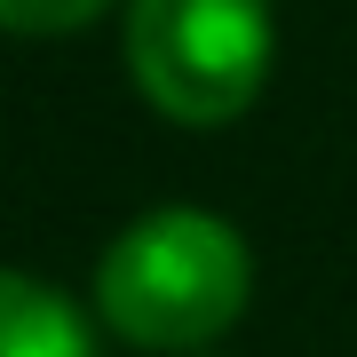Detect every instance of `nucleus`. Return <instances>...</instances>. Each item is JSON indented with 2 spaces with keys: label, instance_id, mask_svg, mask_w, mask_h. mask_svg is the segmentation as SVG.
Here are the masks:
<instances>
[{
  "label": "nucleus",
  "instance_id": "obj_1",
  "mask_svg": "<svg viewBox=\"0 0 357 357\" xmlns=\"http://www.w3.org/2000/svg\"><path fill=\"white\" fill-rule=\"evenodd\" d=\"M255 302V246L206 206H151L96 255V318L143 357H199Z\"/></svg>",
  "mask_w": 357,
  "mask_h": 357
},
{
  "label": "nucleus",
  "instance_id": "obj_2",
  "mask_svg": "<svg viewBox=\"0 0 357 357\" xmlns=\"http://www.w3.org/2000/svg\"><path fill=\"white\" fill-rule=\"evenodd\" d=\"M278 64L270 0H128V79L175 128H230Z\"/></svg>",
  "mask_w": 357,
  "mask_h": 357
},
{
  "label": "nucleus",
  "instance_id": "obj_3",
  "mask_svg": "<svg viewBox=\"0 0 357 357\" xmlns=\"http://www.w3.org/2000/svg\"><path fill=\"white\" fill-rule=\"evenodd\" d=\"M0 357H96V326L72 294L0 262Z\"/></svg>",
  "mask_w": 357,
  "mask_h": 357
},
{
  "label": "nucleus",
  "instance_id": "obj_4",
  "mask_svg": "<svg viewBox=\"0 0 357 357\" xmlns=\"http://www.w3.org/2000/svg\"><path fill=\"white\" fill-rule=\"evenodd\" d=\"M119 0H0V32L16 40H64V32H88L103 24Z\"/></svg>",
  "mask_w": 357,
  "mask_h": 357
}]
</instances>
